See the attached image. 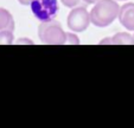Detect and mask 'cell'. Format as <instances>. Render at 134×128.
Returning a JSON list of instances; mask_svg holds the SVG:
<instances>
[{"instance_id":"6da1fadb","label":"cell","mask_w":134,"mask_h":128,"mask_svg":"<svg viewBox=\"0 0 134 128\" xmlns=\"http://www.w3.org/2000/svg\"><path fill=\"white\" fill-rule=\"evenodd\" d=\"M120 6L114 0H99L90 11L91 24L97 27L110 25L119 17Z\"/></svg>"},{"instance_id":"7a4b0ae2","label":"cell","mask_w":134,"mask_h":128,"mask_svg":"<svg viewBox=\"0 0 134 128\" xmlns=\"http://www.w3.org/2000/svg\"><path fill=\"white\" fill-rule=\"evenodd\" d=\"M38 37L44 44L62 45L65 44L66 33L62 29L59 21L52 19L49 21H42L38 27Z\"/></svg>"},{"instance_id":"3957f363","label":"cell","mask_w":134,"mask_h":128,"mask_svg":"<svg viewBox=\"0 0 134 128\" xmlns=\"http://www.w3.org/2000/svg\"><path fill=\"white\" fill-rule=\"evenodd\" d=\"M30 6L33 15L41 21L52 20L59 10L57 0H32Z\"/></svg>"},{"instance_id":"277c9868","label":"cell","mask_w":134,"mask_h":128,"mask_svg":"<svg viewBox=\"0 0 134 128\" xmlns=\"http://www.w3.org/2000/svg\"><path fill=\"white\" fill-rule=\"evenodd\" d=\"M68 27L74 32H83L88 29L89 24L91 23L90 20V12L87 11L86 7L80 6L75 7L68 15L66 19Z\"/></svg>"},{"instance_id":"5b68a950","label":"cell","mask_w":134,"mask_h":128,"mask_svg":"<svg viewBox=\"0 0 134 128\" xmlns=\"http://www.w3.org/2000/svg\"><path fill=\"white\" fill-rule=\"evenodd\" d=\"M119 20L124 27L128 31H134V3L125 4L120 7Z\"/></svg>"},{"instance_id":"8992f818","label":"cell","mask_w":134,"mask_h":128,"mask_svg":"<svg viewBox=\"0 0 134 128\" xmlns=\"http://www.w3.org/2000/svg\"><path fill=\"white\" fill-rule=\"evenodd\" d=\"M14 30V19L7 10L0 7V31Z\"/></svg>"},{"instance_id":"52a82bcc","label":"cell","mask_w":134,"mask_h":128,"mask_svg":"<svg viewBox=\"0 0 134 128\" xmlns=\"http://www.w3.org/2000/svg\"><path fill=\"white\" fill-rule=\"evenodd\" d=\"M111 44L120 45V44H134V36H131L127 32H118L111 37Z\"/></svg>"},{"instance_id":"ba28073f","label":"cell","mask_w":134,"mask_h":128,"mask_svg":"<svg viewBox=\"0 0 134 128\" xmlns=\"http://www.w3.org/2000/svg\"><path fill=\"white\" fill-rule=\"evenodd\" d=\"M14 36H13V31L3 30L0 31V44H12Z\"/></svg>"},{"instance_id":"9c48e42d","label":"cell","mask_w":134,"mask_h":128,"mask_svg":"<svg viewBox=\"0 0 134 128\" xmlns=\"http://www.w3.org/2000/svg\"><path fill=\"white\" fill-rule=\"evenodd\" d=\"M65 44H76V45H79L80 44V38L76 35H74V33H66Z\"/></svg>"},{"instance_id":"30bf717a","label":"cell","mask_w":134,"mask_h":128,"mask_svg":"<svg viewBox=\"0 0 134 128\" xmlns=\"http://www.w3.org/2000/svg\"><path fill=\"white\" fill-rule=\"evenodd\" d=\"M61 1L66 7H76V6L81 3V0H61Z\"/></svg>"},{"instance_id":"8fae6325","label":"cell","mask_w":134,"mask_h":128,"mask_svg":"<svg viewBox=\"0 0 134 128\" xmlns=\"http://www.w3.org/2000/svg\"><path fill=\"white\" fill-rule=\"evenodd\" d=\"M17 44H30V45H33L35 43L31 39H29V38H19L17 40Z\"/></svg>"},{"instance_id":"7c38bea8","label":"cell","mask_w":134,"mask_h":128,"mask_svg":"<svg viewBox=\"0 0 134 128\" xmlns=\"http://www.w3.org/2000/svg\"><path fill=\"white\" fill-rule=\"evenodd\" d=\"M18 1H19L21 5H24V6H29L31 4V1H32V0H18Z\"/></svg>"},{"instance_id":"4fadbf2b","label":"cell","mask_w":134,"mask_h":128,"mask_svg":"<svg viewBox=\"0 0 134 128\" xmlns=\"http://www.w3.org/2000/svg\"><path fill=\"white\" fill-rule=\"evenodd\" d=\"M86 4H95V3H97L99 0H83Z\"/></svg>"},{"instance_id":"5bb4252c","label":"cell","mask_w":134,"mask_h":128,"mask_svg":"<svg viewBox=\"0 0 134 128\" xmlns=\"http://www.w3.org/2000/svg\"><path fill=\"white\" fill-rule=\"evenodd\" d=\"M118 1H126V0H118Z\"/></svg>"}]
</instances>
